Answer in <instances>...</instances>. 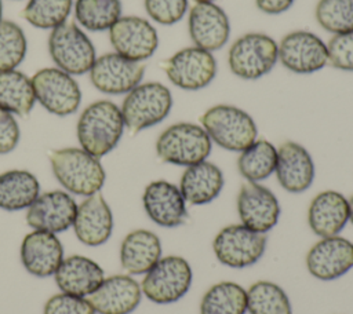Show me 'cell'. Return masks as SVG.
I'll use <instances>...</instances> for the list:
<instances>
[{
    "mask_svg": "<svg viewBox=\"0 0 353 314\" xmlns=\"http://www.w3.org/2000/svg\"><path fill=\"white\" fill-rule=\"evenodd\" d=\"M120 107L106 99L92 102L80 114L76 134L83 150L95 157L110 153L124 132Z\"/></svg>",
    "mask_w": 353,
    "mask_h": 314,
    "instance_id": "1",
    "label": "cell"
},
{
    "mask_svg": "<svg viewBox=\"0 0 353 314\" xmlns=\"http://www.w3.org/2000/svg\"><path fill=\"white\" fill-rule=\"evenodd\" d=\"M50 164L55 179L69 193L92 196L105 183V169L98 157L81 147H65L50 153Z\"/></svg>",
    "mask_w": 353,
    "mask_h": 314,
    "instance_id": "2",
    "label": "cell"
},
{
    "mask_svg": "<svg viewBox=\"0 0 353 314\" xmlns=\"http://www.w3.org/2000/svg\"><path fill=\"white\" fill-rule=\"evenodd\" d=\"M200 123L211 142L230 151H241L258 139L254 118L233 105L211 106L203 113Z\"/></svg>",
    "mask_w": 353,
    "mask_h": 314,
    "instance_id": "3",
    "label": "cell"
},
{
    "mask_svg": "<svg viewBox=\"0 0 353 314\" xmlns=\"http://www.w3.org/2000/svg\"><path fill=\"white\" fill-rule=\"evenodd\" d=\"M171 107V91L161 83L149 81L127 92L120 110L125 128L137 134L161 123L170 114Z\"/></svg>",
    "mask_w": 353,
    "mask_h": 314,
    "instance_id": "4",
    "label": "cell"
},
{
    "mask_svg": "<svg viewBox=\"0 0 353 314\" xmlns=\"http://www.w3.org/2000/svg\"><path fill=\"white\" fill-rule=\"evenodd\" d=\"M212 142L201 125L175 123L167 127L156 140L157 157L167 164L190 167L207 160Z\"/></svg>",
    "mask_w": 353,
    "mask_h": 314,
    "instance_id": "5",
    "label": "cell"
},
{
    "mask_svg": "<svg viewBox=\"0 0 353 314\" xmlns=\"http://www.w3.org/2000/svg\"><path fill=\"white\" fill-rule=\"evenodd\" d=\"M279 61L277 41L266 33L250 32L236 39L228 51L230 72L243 80H258Z\"/></svg>",
    "mask_w": 353,
    "mask_h": 314,
    "instance_id": "6",
    "label": "cell"
},
{
    "mask_svg": "<svg viewBox=\"0 0 353 314\" xmlns=\"http://www.w3.org/2000/svg\"><path fill=\"white\" fill-rule=\"evenodd\" d=\"M193 281V271L182 256H165L145 274L141 289L153 303L170 304L182 299Z\"/></svg>",
    "mask_w": 353,
    "mask_h": 314,
    "instance_id": "7",
    "label": "cell"
},
{
    "mask_svg": "<svg viewBox=\"0 0 353 314\" xmlns=\"http://www.w3.org/2000/svg\"><path fill=\"white\" fill-rule=\"evenodd\" d=\"M48 52L57 67L72 76L88 73L97 59L88 36L74 22L68 21L51 30Z\"/></svg>",
    "mask_w": 353,
    "mask_h": 314,
    "instance_id": "8",
    "label": "cell"
},
{
    "mask_svg": "<svg viewBox=\"0 0 353 314\" xmlns=\"http://www.w3.org/2000/svg\"><path fill=\"white\" fill-rule=\"evenodd\" d=\"M266 234L254 231L244 224L223 227L212 241L216 259L232 269H244L255 264L266 249Z\"/></svg>",
    "mask_w": 353,
    "mask_h": 314,
    "instance_id": "9",
    "label": "cell"
},
{
    "mask_svg": "<svg viewBox=\"0 0 353 314\" xmlns=\"http://www.w3.org/2000/svg\"><path fill=\"white\" fill-rule=\"evenodd\" d=\"M168 80L178 88L197 91L205 88L216 76V59L212 52L196 45L185 47L163 62Z\"/></svg>",
    "mask_w": 353,
    "mask_h": 314,
    "instance_id": "10",
    "label": "cell"
},
{
    "mask_svg": "<svg viewBox=\"0 0 353 314\" xmlns=\"http://www.w3.org/2000/svg\"><path fill=\"white\" fill-rule=\"evenodd\" d=\"M36 101L55 116L74 113L81 102V91L72 74L58 67H44L32 77Z\"/></svg>",
    "mask_w": 353,
    "mask_h": 314,
    "instance_id": "11",
    "label": "cell"
},
{
    "mask_svg": "<svg viewBox=\"0 0 353 314\" xmlns=\"http://www.w3.org/2000/svg\"><path fill=\"white\" fill-rule=\"evenodd\" d=\"M280 63L290 72L310 74L328 65L327 44L309 30H292L277 43Z\"/></svg>",
    "mask_w": 353,
    "mask_h": 314,
    "instance_id": "12",
    "label": "cell"
},
{
    "mask_svg": "<svg viewBox=\"0 0 353 314\" xmlns=\"http://www.w3.org/2000/svg\"><path fill=\"white\" fill-rule=\"evenodd\" d=\"M109 40L119 55L142 62L150 58L159 47V34L154 26L145 18L120 17L109 29Z\"/></svg>",
    "mask_w": 353,
    "mask_h": 314,
    "instance_id": "13",
    "label": "cell"
},
{
    "mask_svg": "<svg viewBox=\"0 0 353 314\" xmlns=\"http://www.w3.org/2000/svg\"><path fill=\"white\" fill-rule=\"evenodd\" d=\"M91 84L101 92L109 95L127 94L141 84L145 65L127 59L117 52L98 56L90 69Z\"/></svg>",
    "mask_w": 353,
    "mask_h": 314,
    "instance_id": "14",
    "label": "cell"
},
{
    "mask_svg": "<svg viewBox=\"0 0 353 314\" xmlns=\"http://www.w3.org/2000/svg\"><path fill=\"white\" fill-rule=\"evenodd\" d=\"M188 30L193 45L212 52L229 40V17L215 1L196 3L189 10Z\"/></svg>",
    "mask_w": 353,
    "mask_h": 314,
    "instance_id": "15",
    "label": "cell"
},
{
    "mask_svg": "<svg viewBox=\"0 0 353 314\" xmlns=\"http://www.w3.org/2000/svg\"><path fill=\"white\" fill-rule=\"evenodd\" d=\"M237 212L241 224L266 234L279 222L280 204L268 187L256 182H245L237 194Z\"/></svg>",
    "mask_w": 353,
    "mask_h": 314,
    "instance_id": "16",
    "label": "cell"
},
{
    "mask_svg": "<svg viewBox=\"0 0 353 314\" xmlns=\"http://www.w3.org/2000/svg\"><path fill=\"white\" fill-rule=\"evenodd\" d=\"M77 204L70 194L62 190H51L39 194L26 211V223L33 230L62 233L74 220Z\"/></svg>",
    "mask_w": 353,
    "mask_h": 314,
    "instance_id": "17",
    "label": "cell"
},
{
    "mask_svg": "<svg viewBox=\"0 0 353 314\" xmlns=\"http://www.w3.org/2000/svg\"><path fill=\"white\" fill-rule=\"evenodd\" d=\"M306 267L317 280H336L353 267V244L339 236L321 238L309 249Z\"/></svg>",
    "mask_w": 353,
    "mask_h": 314,
    "instance_id": "18",
    "label": "cell"
},
{
    "mask_svg": "<svg viewBox=\"0 0 353 314\" xmlns=\"http://www.w3.org/2000/svg\"><path fill=\"white\" fill-rule=\"evenodd\" d=\"M142 204L149 219L161 227L181 226L188 218L186 201L179 187L163 179L145 187Z\"/></svg>",
    "mask_w": 353,
    "mask_h": 314,
    "instance_id": "19",
    "label": "cell"
},
{
    "mask_svg": "<svg viewBox=\"0 0 353 314\" xmlns=\"http://www.w3.org/2000/svg\"><path fill=\"white\" fill-rule=\"evenodd\" d=\"M274 174L284 190L296 194L312 186L316 168L310 153L302 145L285 140L277 147Z\"/></svg>",
    "mask_w": 353,
    "mask_h": 314,
    "instance_id": "20",
    "label": "cell"
},
{
    "mask_svg": "<svg viewBox=\"0 0 353 314\" xmlns=\"http://www.w3.org/2000/svg\"><path fill=\"white\" fill-rule=\"evenodd\" d=\"M141 297V285L132 277L116 274L103 278L88 302L99 314H130L138 307Z\"/></svg>",
    "mask_w": 353,
    "mask_h": 314,
    "instance_id": "21",
    "label": "cell"
},
{
    "mask_svg": "<svg viewBox=\"0 0 353 314\" xmlns=\"http://www.w3.org/2000/svg\"><path fill=\"white\" fill-rule=\"evenodd\" d=\"M72 226L79 241L88 247H98L109 240L113 230V215L101 193L88 196L79 204Z\"/></svg>",
    "mask_w": 353,
    "mask_h": 314,
    "instance_id": "22",
    "label": "cell"
},
{
    "mask_svg": "<svg viewBox=\"0 0 353 314\" xmlns=\"http://www.w3.org/2000/svg\"><path fill=\"white\" fill-rule=\"evenodd\" d=\"M63 260V248L54 233L34 230L21 244V262L25 270L36 277H50Z\"/></svg>",
    "mask_w": 353,
    "mask_h": 314,
    "instance_id": "23",
    "label": "cell"
},
{
    "mask_svg": "<svg viewBox=\"0 0 353 314\" xmlns=\"http://www.w3.org/2000/svg\"><path fill=\"white\" fill-rule=\"evenodd\" d=\"M347 222L349 202L342 193L324 190L314 196L307 209V223L316 236L321 238L338 236Z\"/></svg>",
    "mask_w": 353,
    "mask_h": 314,
    "instance_id": "24",
    "label": "cell"
},
{
    "mask_svg": "<svg viewBox=\"0 0 353 314\" xmlns=\"http://www.w3.org/2000/svg\"><path fill=\"white\" fill-rule=\"evenodd\" d=\"M54 277L62 293L80 297L90 296L105 278L102 267L81 255H72L63 259Z\"/></svg>",
    "mask_w": 353,
    "mask_h": 314,
    "instance_id": "25",
    "label": "cell"
},
{
    "mask_svg": "<svg viewBox=\"0 0 353 314\" xmlns=\"http://www.w3.org/2000/svg\"><path fill=\"white\" fill-rule=\"evenodd\" d=\"M225 179L221 168L211 161L186 167L179 180V190L186 202L204 205L214 201L222 191Z\"/></svg>",
    "mask_w": 353,
    "mask_h": 314,
    "instance_id": "26",
    "label": "cell"
},
{
    "mask_svg": "<svg viewBox=\"0 0 353 314\" xmlns=\"http://www.w3.org/2000/svg\"><path fill=\"white\" fill-rule=\"evenodd\" d=\"M160 258L161 241L150 230H134L124 237L120 245V263L128 274H146Z\"/></svg>",
    "mask_w": 353,
    "mask_h": 314,
    "instance_id": "27",
    "label": "cell"
},
{
    "mask_svg": "<svg viewBox=\"0 0 353 314\" xmlns=\"http://www.w3.org/2000/svg\"><path fill=\"white\" fill-rule=\"evenodd\" d=\"M39 191V180L29 171L10 169L0 174V208L4 211L29 208Z\"/></svg>",
    "mask_w": 353,
    "mask_h": 314,
    "instance_id": "28",
    "label": "cell"
},
{
    "mask_svg": "<svg viewBox=\"0 0 353 314\" xmlns=\"http://www.w3.org/2000/svg\"><path fill=\"white\" fill-rule=\"evenodd\" d=\"M36 102L32 78L12 69L0 72V107L18 116H28Z\"/></svg>",
    "mask_w": 353,
    "mask_h": 314,
    "instance_id": "29",
    "label": "cell"
},
{
    "mask_svg": "<svg viewBox=\"0 0 353 314\" xmlns=\"http://www.w3.org/2000/svg\"><path fill=\"white\" fill-rule=\"evenodd\" d=\"M277 163V147L266 139H256L240 151L237 169L247 182H261L269 178Z\"/></svg>",
    "mask_w": 353,
    "mask_h": 314,
    "instance_id": "30",
    "label": "cell"
},
{
    "mask_svg": "<svg viewBox=\"0 0 353 314\" xmlns=\"http://www.w3.org/2000/svg\"><path fill=\"white\" fill-rule=\"evenodd\" d=\"M247 291L232 281L214 284L201 297L200 314H245Z\"/></svg>",
    "mask_w": 353,
    "mask_h": 314,
    "instance_id": "31",
    "label": "cell"
},
{
    "mask_svg": "<svg viewBox=\"0 0 353 314\" xmlns=\"http://www.w3.org/2000/svg\"><path fill=\"white\" fill-rule=\"evenodd\" d=\"M74 17L90 32L109 30L121 17L120 0H76Z\"/></svg>",
    "mask_w": 353,
    "mask_h": 314,
    "instance_id": "32",
    "label": "cell"
},
{
    "mask_svg": "<svg viewBox=\"0 0 353 314\" xmlns=\"http://www.w3.org/2000/svg\"><path fill=\"white\" fill-rule=\"evenodd\" d=\"M247 311L250 314H292V307L280 285L272 281H256L247 291Z\"/></svg>",
    "mask_w": 353,
    "mask_h": 314,
    "instance_id": "33",
    "label": "cell"
},
{
    "mask_svg": "<svg viewBox=\"0 0 353 314\" xmlns=\"http://www.w3.org/2000/svg\"><path fill=\"white\" fill-rule=\"evenodd\" d=\"M73 0H29L22 17L39 29H54L66 22Z\"/></svg>",
    "mask_w": 353,
    "mask_h": 314,
    "instance_id": "34",
    "label": "cell"
},
{
    "mask_svg": "<svg viewBox=\"0 0 353 314\" xmlns=\"http://www.w3.org/2000/svg\"><path fill=\"white\" fill-rule=\"evenodd\" d=\"M314 17L317 23L332 34L353 32V0H319Z\"/></svg>",
    "mask_w": 353,
    "mask_h": 314,
    "instance_id": "35",
    "label": "cell"
},
{
    "mask_svg": "<svg viewBox=\"0 0 353 314\" xmlns=\"http://www.w3.org/2000/svg\"><path fill=\"white\" fill-rule=\"evenodd\" d=\"M26 37L19 25L12 21L0 22V72L12 70L26 55Z\"/></svg>",
    "mask_w": 353,
    "mask_h": 314,
    "instance_id": "36",
    "label": "cell"
},
{
    "mask_svg": "<svg viewBox=\"0 0 353 314\" xmlns=\"http://www.w3.org/2000/svg\"><path fill=\"white\" fill-rule=\"evenodd\" d=\"M148 15L160 25L179 22L188 10V0H143Z\"/></svg>",
    "mask_w": 353,
    "mask_h": 314,
    "instance_id": "37",
    "label": "cell"
},
{
    "mask_svg": "<svg viewBox=\"0 0 353 314\" xmlns=\"http://www.w3.org/2000/svg\"><path fill=\"white\" fill-rule=\"evenodd\" d=\"M328 65L335 69L353 72V32L334 34L327 43Z\"/></svg>",
    "mask_w": 353,
    "mask_h": 314,
    "instance_id": "38",
    "label": "cell"
},
{
    "mask_svg": "<svg viewBox=\"0 0 353 314\" xmlns=\"http://www.w3.org/2000/svg\"><path fill=\"white\" fill-rule=\"evenodd\" d=\"M44 314H95V310L88 299L68 293H57L47 300Z\"/></svg>",
    "mask_w": 353,
    "mask_h": 314,
    "instance_id": "39",
    "label": "cell"
},
{
    "mask_svg": "<svg viewBox=\"0 0 353 314\" xmlns=\"http://www.w3.org/2000/svg\"><path fill=\"white\" fill-rule=\"evenodd\" d=\"M19 125L12 113L0 107V154L12 151L19 142Z\"/></svg>",
    "mask_w": 353,
    "mask_h": 314,
    "instance_id": "40",
    "label": "cell"
},
{
    "mask_svg": "<svg viewBox=\"0 0 353 314\" xmlns=\"http://www.w3.org/2000/svg\"><path fill=\"white\" fill-rule=\"evenodd\" d=\"M295 0H255V4L259 11L269 15H279L285 12Z\"/></svg>",
    "mask_w": 353,
    "mask_h": 314,
    "instance_id": "41",
    "label": "cell"
},
{
    "mask_svg": "<svg viewBox=\"0 0 353 314\" xmlns=\"http://www.w3.org/2000/svg\"><path fill=\"white\" fill-rule=\"evenodd\" d=\"M349 202V220L353 223V196L347 200Z\"/></svg>",
    "mask_w": 353,
    "mask_h": 314,
    "instance_id": "42",
    "label": "cell"
},
{
    "mask_svg": "<svg viewBox=\"0 0 353 314\" xmlns=\"http://www.w3.org/2000/svg\"><path fill=\"white\" fill-rule=\"evenodd\" d=\"M196 3H204V1H215V0H194Z\"/></svg>",
    "mask_w": 353,
    "mask_h": 314,
    "instance_id": "43",
    "label": "cell"
},
{
    "mask_svg": "<svg viewBox=\"0 0 353 314\" xmlns=\"http://www.w3.org/2000/svg\"><path fill=\"white\" fill-rule=\"evenodd\" d=\"M1 8H3V6H1V0H0V22H1Z\"/></svg>",
    "mask_w": 353,
    "mask_h": 314,
    "instance_id": "44",
    "label": "cell"
}]
</instances>
